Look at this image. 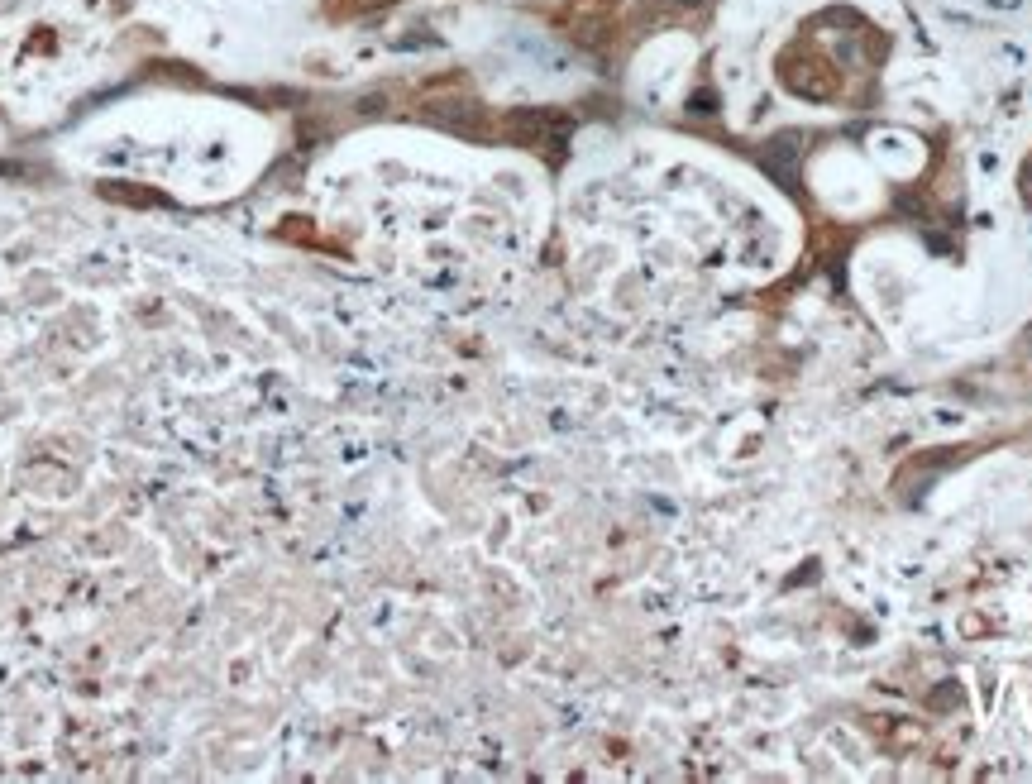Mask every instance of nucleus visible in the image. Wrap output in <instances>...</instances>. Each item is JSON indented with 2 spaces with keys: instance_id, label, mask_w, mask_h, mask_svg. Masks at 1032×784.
Wrapping results in <instances>:
<instances>
[{
  "instance_id": "5",
  "label": "nucleus",
  "mask_w": 1032,
  "mask_h": 784,
  "mask_svg": "<svg viewBox=\"0 0 1032 784\" xmlns=\"http://www.w3.org/2000/svg\"><path fill=\"white\" fill-rule=\"evenodd\" d=\"M383 5H392V0H340L344 15H368V10H383Z\"/></svg>"
},
{
  "instance_id": "3",
  "label": "nucleus",
  "mask_w": 1032,
  "mask_h": 784,
  "mask_svg": "<svg viewBox=\"0 0 1032 784\" xmlns=\"http://www.w3.org/2000/svg\"><path fill=\"white\" fill-rule=\"evenodd\" d=\"M502 134L516 139V144L540 149V144H550V139H559V134H569V120H559V115H550V110H516V115L502 120Z\"/></svg>"
},
{
  "instance_id": "1",
  "label": "nucleus",
  "mask_w": 1032,
  "mask_h": 784,
  "mask_svg": "<svg viewBox=\"0 0 1032 784\" xmlns=\"http://www.w3.org/2000/svg\"><path fill=\"white\" fill-rule=\"evenodd\" d=\"M779 77H784V87L798 91V96H808V101H827V96L837 91V72H832V63H822V58L808 53V48L784 53V58H779Z\"/></svg>"
},
{
  "instance_id": "4",
  "label": "nucleus",
  "mask_w": 1032,
  "mask_h": 784,
  "mask_svg": "<svg viewBox=\"0 0 1032 784\" xmlns=\"http://www.w3.org/2000/svg\"><path fill=\"white\" fill-rule=\"evenodd\" d=\"M794 163H798V149H789V144H779V149H770V158H765V168H774V173L784 177L789 187H794Z\"/></svg>"
},
{
  "instance_id": "2",
  "label": "nucleus",
  "mask_w": 1032,
  "mask_h": 784,
  "mask_svg": "<svg viewBox=\"0 0 1032 784\" xmlns=\"http://www.w3.org/2000/svg\"><path fill=\"white\" fill-rule=\"evenodd\" d=\"M612 15H617V0H569L559 10V24L569 29V39L579 44H602L607 29H612Z\"/></svg>"
}]
</instances>
